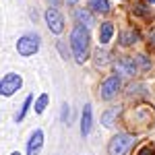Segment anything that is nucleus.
<instances>
[{
	"label": "nucleus",
	"instance_id": "4be33fe9",
	"mask_svg": "<svg viewBox=\"0 0 155 155\" xmlns=\"http://www.w3.org/2000/svg\"><path fill=\"white\" fill-rule=\"evenodd\" d=\"M66 2H68V4H77L79 0H66Z\"/></svg>",
	"mask_w": 155,
	"mask_h": 155
},
{
	"label": "nucleus",
	"instance_id": "9b49d317",
	"mask_svg": "<svg viewBox=\"0 0 155 155\" xmlns=\"http://www.w3.org/2000/svg\"><path fill=\"white\" fill-rule=\"evenodd\" d=\"M112 35H114V25L112 23H101V27H99V41H101V44H107V41L112 39Z\"/></svg>",
	"mask_w": 155,
	"mask_h": 155
},
{
	"label": "nucleus",
	"instance_id": "a211bd4d",
	"mask_svg": "<svg viewBox=\"0 0 155 155\" xmlns=\"http://www.w3.org/2000/svg\"><path fill=\"white\" fill-rule=\"evenodd\" d=\"M137 155H155V149H153V147H149V145H147V147H143V149H141V151H139Z\"/></svg>",
	"mask_w": 155,
	"mask_h": 155
},
{
	"label": "nucleus",
	"instance_id": "b1692460",
	"mask_svg": "<svg viewBox=\"0 0 155 155\" xmlns=\"http://www.w3.org/2000/svg\"><path fill=\"white\" fill-rule=\"evenodd\" d=\"M11 155H21V153H11Z\"/></svg>",
	"mask_w": 155,
	"mask_h": 155
},
{
	"label": "nucleus",
	"instance_id": "aec40b11",
	"mask_svg": "<svg viewBox=\"0 0 155 155\" xmlns=\"http://www.w3.org/2000/svg\"><path fill=\"white\" fill-rule=\"evenodd\" d=\"M139 62L143 64V68H149V66H151V64H149V62L145 60V56H139Z\"/></svg>",
	"mask_w": 155,
	"mask_h": 155
},
{
	"label": "nucleus",
	"instance_id": "6ab92c4d",
	"mask_svg": "<svg viewBox=\"0 0 155 155\" xmlns=\"http://www.w3.org/2000/svg\"><path fill=\"white\" fill-rule=\"evenodd\" d=\"M132 11L137 12V15H147V11H145L143 4H132Z\"/></svg>",
	"mask_w": 155,
	"mask_h": 155
},
{
	"label": "nucleus",
	"instance_id": "39448f33",
	"mask_svg": "<svg viewBox=\"0 0 155 155\" xmlns=\"http://www.w3.org/2000/svg\"><path fill=\"white\" fill-rule=\"evenodd\" d=\"M120 89V77H107L106 81L101 83V87H99V97L101 99H112V97L118 93Z\"/></svg>",
	"mask_w": 155,
	"mask_h": 155
},
{
	"label": "nucleus",
	"instance_id": "f03ea898",
	"mask_svg": "<svg viewBox=\"0 0 155 155\" xmlns=\"http://www.w3.org/2000/svg\"><path fill=\"white\" fill-rule=\"evenodd\" d=\"M21 85H23V79H21L17 72H8V74L2 77V81H0V95L11 97L12 93H17V91L21 89Z\"/></svg>",
	"mask_w": 155,
	"mask_h": 155
},
{
	"label": "nucleus",
	"instance_id": "4468645a",
	"mask_svg": "<svg viewBox=\"0 0 155 155\" xmlns=\"http://www.w3.org/2000/svg\"><path fill=\"white\" fill-rule=\"evenodd\" d=\"M89 4H91V8H93V11L101 12V15L110 12V4H107V0H91Z\"/></svg>",
	"mask_w": 155,
	"mask_h": 155
},
{
	"label": "nucleus",
	"instance_id": "1a4fd4ad",
	"mask_svg": "<svg viewBox=\"0 0 155 155\" xmlns=\"http://www.w3.org/2000/svg\"><path fill=\"white\" fill-rule=\"evenodd\" d=\"M91 122H93V112H91V106H85L83 116H81V134L87 137L91 132Z\"/></svg>",
	"mask_w": 155,
	"mask_h": 155
},
{
	"label": "nucleus",
	"instance_id": "0eeeda50",
	"mask_svg": "<svg viewBox=\"0 0 155 155\" xmlns=\"http://www.w3.org/2000/svg\"><path fill=\"white\" fill-rule=\"evenodd\" d=\"M41 145H44V132L41 130H35L31 134V141L27 145V155H37L41 151Z\"/></svg>",
	"mask_w": 155,
	"mask_h": 155
},
{
	"label": "nucleus",
	"instance_id": "dca6fc26",
	"mask_svg": "<svg viewBox=\"0 0 155 155\" xmlns=\"http://www.w3.org/2000/svg\"><path fill=\"white\" fill-rule=\"evenodd\" d=\"M31 101H33V95H29L27 99H25V104H23V107H21V112L17 114V120H23V118H25V114H27V110L31 107Z\"/></svg>",
	"mask_w": 155,
	"mask_h": 155
},
{
	"label": "nucleus",
	"instance_id": "412c9836",
	"mask_svg": "<svg viewBox=\"0 0 155 155\" xmlns=\"http://www.w3.org/2000/svg\"><path fill=\"white\" fill-rule=\"evenodd\" d=\"M149 39H151V41H149V44H151V46H153V48H155V29H153V33H151V35H149Z\"/></svg>",
	"mask_w": 155,
	"mask_h": 155
},
{
	"label": "nucleus",
	"instance_id": "f3484780",
	"mask_svg": "<svg viewBox=\"0 0 155 155\" xmlns=\"http://www.w3.org/2000/svg\"><path fill=\"white\" fill-rule=\"evenodd\" d=\"M62 122H64V124L71 122V107H68V104L62 106Z\"/></svg>",
	"mask_w": 155,
	"mask_h": 155
},
{
	"label": "nucleus",
	"instance_id": "5701e85b",
	"mask_svg": "<svg viewBox=\"0 0 155 155\" xmlns=\"http://www.w3.org/2000/svg\"><path fill=\"white\" fill-rule=\"evenodd\" d=\"M147 2H151V4H155V0H147Z\"/></svg>",
	"mask_w": 155,
	"mask_h": 155
},
{
	"label": "nucleus",
	"instance_id": "423d86ee",
	"mask_svg": "<svg viewBox=\"0 0 155 155\" xmlns=\"http://www.w3.org/2000/svg\"><path fill=\"white\" fill-rule=\"evenodd\" d=\"M46 23H48L52 33H62V29H64V19H62V15L56 8H48L46 11Z\"/></svg>",
	"mask_w": 155,
	"mask_h": 155
},
{
	"label": "nucleus",
	"instance_id": "20e7f679",
	"mask_svg": "<svg viewBox=\"0 0 155 155\" xmlns=\"http://www.w3.org/2000/svg\"><path fill=\"white\" fill-rule=\"evenodd\" d=\"M37 50H39V37L35 35H23L17 41V52L21 56H33Z\"/></svg>",
	"mask_w": 155,
	"mask_h": 155
},
{
	"label": "nucleus",
	"instance_id": "f257e3e1",
	"mask_svg": "<svg viewBox=\"0 0 155 155\" xmlns=\"http://www.w3.org/2000/svg\"><path fill=\"white\" fill-rule=\"evenodd\" d=\"M71 46H72V52H74V60H77L79 64H83L85 60L89 58V31H87L81 23L72 29Z\"/></svg>",
	"mask_w": 155,
	"mask_h": 155
},
{
	"label": "nucleus",
	"instance_id": "2eb2a0df",
	"mask_svg": "<svg viewBox=\"0 0 155 155\" xmlns=\"http://www.w3.org/2000/svg\"><path fill=\"white\" fill-rule=\"evenodd\" d=\"M48 99H50L48 93H41V95L35 99V112H37V114H41V112L46 110V106H48Z\"/></svg>",
	"mask_w": 155,
	"mask_h": 155
},
{
	"label": "nucleus",
	"instance_id": "9d476101",
	"mask_svg": "<svg viewBox=\"0 0 155 155\" xmlns=\"http://www.w3.org/2000/svg\"><path fill=\"white\" fill-rule=\"evenodd\" d=\"M77 21L85 27H91V25H95V19H93V15L87 11V8H79L77 11Z\"/></svg>",
	"mask_w": 155,
	"mask_h": 155
},
{
	"label": "nucleus",
	"instance_id": "393cba45",
	"mask_svg": "<svg viewBox=\"0 0 155 155\" xmlns=\"http://www.w3.org/2000/svg\"><path fill=\"white\" fill-rule=\"evenodd\" d=\"M54 2H58V0H54Z\"/></svg>",
	"mask_w": 155,
	"mask_h": 155
},
{
	"label": "nucleus",
	"instance_id": "f8f14e48",
	"mask_svg": "<svg viewBox=\"0 0 155 155\" xmlns=\"http://www.w3.org/2000/svg\"><path fill=\"white\" fill-rule=\"evenodd\" d=\"M137 39H139V33H137L134 29H128V31H124V33L120 35V44H122V46H132Z\"/></svg>",
	"mask_w": 155,
	"mask_h": 155
},
{
	"label": "nucleus",
	"instance_id": "6e6552de",
	"mask_svg": "<svg viewBox=\"0 0 155 155\" xmlns=\"http://www.w3.org/2000/svg\"><path fill=\"white\" fill-rule=\"evenodd\" d=\"M114 66H116V71H118L120 74H128V77H130V74L137 72V62L132 58H122V60H118Z\"/></svg>",
	"mask_w": 155,
	"mask_h": 155
},
{
	"label": "nucleus",
	"instance_id": "ddd939ff",
	"mask_svg": "<svg viewBox=\"0 0 155 155\" xmlns=\"http://www.w3.org/2000/svg\"><path fill=\"white\" fill-rule=\"evenodd\" d=\"M116 116H118V107H110L107 112L101 114V124H104V126H112V122H114Z\"/></svg>",
	"mask_w": 155,
	"mask_h": 155
},
{
	"label": "nucleus",
	"instance_id": "7ed1b4c3",
	"mask_svg": "<svg viewBox=\"0 0 155 155\" xmlns=\"http://www.w3.org/2000/svg\"><path fill=\"white\" fill-rule=\"evenodd\" d=\"M132 145V137L130 134H116L110 145H107V153L110 155H126V151Z\"/></svg>",
	"mask_w": 155,
	"mask_h": 155
}]
</instances>
